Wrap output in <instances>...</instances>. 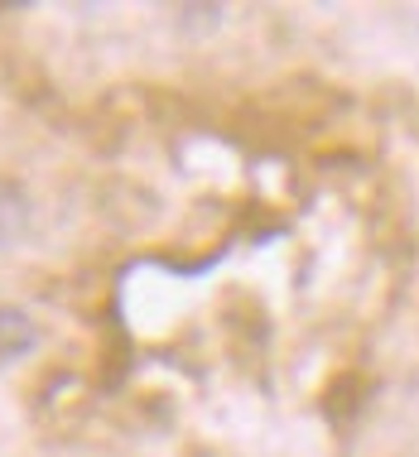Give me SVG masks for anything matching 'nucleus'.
Wrapping results in <instances>:
<instances>
[{
  "instance_id": "f257e3e1",
  "label": "nucleus",
  "mask_w": 419,
  "mask_h": 457,
  "mask_svg": "<svg viewBox=\"0 0 419 457\" xmlns=\"http://www.w3.org/2000/svg\"><path fill=\"white\" fill-rule=\"evenodd\" d=\"M34 342H39V332H34L29 313H20V308H0V366L24 356Z\"/></svg>"
},
{
  "instance_id": "f03ea898",
  "label": "nucleus",
  "mask_w": 419,
  "mask_h": 457,
  "mask_svg": "<svg viewBox=\"0 0 419 457\" xmlns=\"http://www.w3.org/2000/svg\"><path fill=\"white\" fill-rule=\"evenodd\" d=\"M20 221H24V197L10 188V197H5V207H0V245H5L10 237L20 231Z\"/></svg>"
}]
</instances>
